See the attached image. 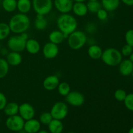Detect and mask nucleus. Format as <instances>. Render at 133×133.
<instances>
[{"mask_svg":"<svg viewBox=\"0 0 133 133\" xmlns=\"http://www.w3.org/2000/svg\"><path fill=\"white\" fill-rule=\"evenodd\" d=\"M6 61L11 66H18L22 63V57L19 52L10 51L6 55Z\"/></svg>","mask_w":133,"mask_h":133,"instance_id":"2eb2a0df","label":"nucleus"},{"mask_svg":"<svg viewBox=\"0 0 133 133\" xmlns=\"http://www.w3.org/2000/svg\"><path fill=\"white\" fill-rule=\"evenodd\" d=\"M74 2H84L87 0H72Z\"/></svg>","mask_w":133,"mask_h":133,"instance_id":"a19ab883","label":"nucleus"},{"mask_svg":"<svg viewBox=\"0 0 133 133\" xmlns=\"http://www.w3.org/2000/svg\"><path fill=\"white\" fill-rule=\"evenodd\" d=\"M25 120L19 115L8 116L5 122L6 128L11 131L14 132H20L23 129Z\"/></svg>","mask_w":133,"mask_h":133,"instance_id":"6e6552de","label":"nucleus"},{"mask_svg":"<svg viewBox=\"0 0 133 133\" xmlns=\"http://www.w3.org/2000/svg\"><path fill=\"white\" fill-rule=\"evenodd\" d=\"M37 133H49L47 131L45 130H40Z\"/></svg>","mask_w":133,"mask_h":133,"instance_id":"ea45409f","label":"nucleus"},{"mask_svg":"<svg viewBox=\"0 0 133 133\" xmlns=\"http://www.w3.org/2000/svg\"><path fill=\"white\" fill-rule=\"evenodd\" d=\"M101 6L108 12H112L118 9L120 0H101Z\"/></svg>","mask_w":133,"mask_h":133,"instance_id":"5701e85b","label":"nucleus"},{"mask_svg":"<svg viewBox=\"0 0 133 133\" xmlns=\"http://www.w3.org/2000/svg\"><path fill=\"white\" fill-rule=\"evenodd\" d=\"M41 128V123L38 119L32 118L25 121L23 131L26 133H37Z\"/></svg>","mask_w":133,"mask_h":133,"instance_id":"4468645a","label":"nucleus"},{"mask_svg":"<svg viewBox=\"0 0 133 133\" xmlns=\"http://www.w3.org/2000/svg\"><path fill=\"white\" fill-rule=\"evenodd\" d=\"M59 53V48L58 45L53 43L47 42L42 48V54L44 58L47 59H53L56 58Z\"/></svg>","mask_w":133,"mask_h":133,"instance_id":"9d476101","label":"nucleus"},{"mask_svg":"<svg viewBox=\"0 0 133 133\" xmlns=\"http://www.w3.org/2000/svg\"><path fill=\"white\" fill-rule=\"evenodd\" d=\"M41 47L38 40L34 38H29L26 42L25 50L31 55H36L40 52Z\"/></svg>","mask_w":133,"mask_h":133,"instance_id":"f3484780","label":"nucleus"},{"mask_svg":"<svg viewBox=\"0 0 133 133\" xmlns=\"http://www.w3.org/2000/svg\"><path fill=\"white\" fill-rule=\"evenodd\" d=\"M66 133H76V132H66Z\"/></svg>","mask_w":133,"mask_h":133,"instance_id":"c03bdc74","label":"nucleus"},{"mask_svg":"<svg viewBox=\"0 0 133 133\" xmlns=\"http://www.w3.org/2000/svg\"><path fill=\"white\" fill-rule=\"evenodd\" d=\"M103 63L109 66H117L123 60V56L120 51L114 48H109L103 51L101 57Z\"/></svg>","mask_w":133,"mask_h":133,"instance_id":"7ed1b4c3","label":"nucleus"},{"mask_svg":"<svg viewBox=\"0 0 133 133\" xmlns=\"http://www.w3.org/2000/svg\"><path fill=\"white\" fill-rule=\"evenodd\" d=\"M32 9V1L31 0H18L17 10L19 13L25 14L29 12Z\"/></svg>","mask_w":133,"mask_h":133,"instance_id":"aec40b11","label":"nucleus"},{"mask_svg":"<svg viewBox=\"0 0 133 133\" xmlns=\"http://www.w3.org/2000/svg\"><path fill=\"white\" fill-rule=\"evenodd\" d=\"M102 53V49L97 44H91L88 49V56L92 59H101Z\"/></svg>","mask_w":133,"mask_h":133,"instance_id":"412c9836","label":"nucleus"},{"mask_svg":"<svg viewBox=\"0 0 133 133\" xmlns=\"http://www.w3.org/2000/svg\"><path fill=\"white\" fill-rule=\"evenodd\" d=\"M74 1L72 0H54L53 6L61 14L70 13L72 10Z\"/></svg>","mask_w":133,"mask_h":133,"instance_id":"f8f14e48","label":"nucleus"},{"mask_svg":"<svg viewBox=\"0 0 133 133\" xmlns=\"http://www.w3.org/2000/svg\"><path fill=\"white\" fill-rule=\"evenodd\" d=\"M120 1L127 6H133V0H120Z\"/></svg>","mask_w":133,"mask_h":133,"instance_id":"4c0bfd02","label":"nucleus"},{"mask_svg":"<svg viewBox=\"0 0 133 133\" xmlns=\"http://www.w3.org/2000/svg\"><path fill=\"white\" fill-rule=\"evenodd\" d=\"M3 110L4 111L5 115L7 116L16 115L18 114L19 112V105L15 102H7Z\"/></svg>","mask_w":133,"mask_h":133,"instance_id":"b1692460","label":"nucleus"},{"mask_svg":"<svg viewBox=\"0 0 133 133\" xmlns=\"http://www.w3.org/2000/svg\"><path fill=\"white\" fill-rule=\"evenodd\" d=\"M50 113L53 119L63 120L68 114L67 103L63 101H57L52 106Z\"/></svg>","mask_w":133,"mask_h":133,"instance_id":"0eeeda50","label":"nucleus"},{"mask_svg":"<svg viewBox=\"0 0 133 133\" xmlns=\"http://www.w3.org/2000/svg\"><path fill=\"white\" fill-rule=\"evenodd\" d=\"M129 59L130 61H131V62H132V63H133V52H132V53H131V55L129 56Z\"/></svg>","mask_w":133,"mask_h":133,"instance_id":"58836bf2","label":"nucleus"},{"mask_svg":"<svg viewBox=\"0 0 133 133\" xmlns=\"http://www.w3.org/2000/svg\"><path fill=\"white\" fill-rule=\"evenodd\" d=\"M87 9H88V12L91 13H95L96 14L97 12L100 9L102 8L101 6V3L99 2L98 1H88V2L87 4Z\"/></svg>","mask_w":133,"mask_h":133,"instance_id":"c756f323","label":"nucleus"},{"mask_svg":"<svg viewBox=\"0 0 133 133\" xmlns=\"http://www.w3.org/2000/svg\"><path fill=\"white\" fill-rule=\"evenodd\" d=\"M128 133H133V127H132V128L130 129Z\"/></svg>","mask_w":133,"mask_h":133,"instance_id":"79ce46f5","label":"nucleus"},{"mask_svg":"<svg viewBox=\"0 0 133 133\" xmlns=\"http://www.w3.org/2000/svg\"><path fill=\"white\" fill-rule=\"evenodd\" d=\"M18 114L25 121L29 120L35 118V109L31 104L28 103H23L19 105Z\"/></svg>","mask_w":133,"mask_h":133,"instance_id":"9b49d317","label":"nucleus"},{"mask_svg":"<svg viewBox=\"0 0 133 133\" xmlns=\"http://www.w3.org/2000/svg\"><path fill=\"white\" fill-rule=\"evenodd\" d=\"M60 83L59 78L55 75H51L46 77L42 83L43 87L48 91H53L57 89Z\"/></svg>","mask_w":133,"mask_h":133,"instance_id":"ddd939ff","label":"nucleus"},{"mask_svg":"<svg viewBox=\"0 0 133 133\" xmlns=\"http://www.w3.org/2000/svg\"><path fill=\"white\" fill-rule=\"evenodd\" d=\"M53 119V118L50 112H44L40 115L39 122H40L41 124L48 125V124L51 122Z\"/></svg>","mask_w":133,"mask_h":133,"instance_id":"7c9ffc66","label":"nucleus"},{"mask_svg":"<svg viewBox=\"0 0 133 133\" xmlns=\"http://www.w3.org/2000/svg\"><path fill=\"white\" fill-rule=\"evenodd\" d=\"M131 75H132V78H133V71H132V74H131Z\"/></svg>","mask_w":133,"mask_h":133,"instance_id":"a18cd8bd","label":"nucleus"},{"mask_svg":"<svg viewBox=\"0 0 133 133\" xmlns=\"http://www.w3.org/2000/svg\"><path fill=\"white\" fill-rule=\"evenodd\" d=\"M58 29L61 31L66 38L69 35L77 30L78 27L77 20L70 13L62 14L57 19Z\"/></svg>","mask_w":133,"mask_h":133,"instance_id":"f03ea898","label":"nucleus"},{"mask_svg":"<svg viewBox=\"0 0 133 133\" xmlns=\"http://www.w3.org/2000/svg\"><path fill=\"white\" fill-rule=\"evenodd\" d=\"M48 130L51 133H62L64 130V125L62 120L53 119L48 124Z\"/></svg>","mask_w":133,"mask_h":133,"instance_id":"4be33fe9","label":"nucleus"},{"mask_svg":"<svg viewBox=\"0 0 133 133\" xmlns=\"http://www.w3.org/2000/svg\"><path fill=\"white\" fill-rule=\"evenodd\" d=\"M28 39V34L26 32L10 36L6 43L8 48L11 51L21 53L25 49L26 42Z\"/></svg>","mask_w":133,"mask_h":133,"instance_id":"20e7f679","label":"nucleus"},{"mask_svg":"<svg viewBox=\"0 0 133 133\" xmlns=\"http://www.w3.org/2000/svg\"><path fill=\"white\" fill-rule=\"evenodd\" d=\"M72 11L75 16L79 17L85 16L88 12L87 4L84 3V2L74 3Z\"/></svg>","mask_w":133,"mask_h":133,"instance_id":"a211bd4d","label":"nucleus"},{"mask_svg":"<svg viewBox=\"0 0 133 133\" xmlns=\"http://www.w3.org/2000/svg\"><path fill=\"white\" fill-rule=\"evenodd\" d=\"M57 90L58 94L61 96L66 97L70 92H71V88H70V84L66 82H61L59 83L58 87H57Z\"/></svg>","mask_w":133,"mask_h":133,"instance_id":"c85d7f7f","label":"nucleus"},{"mask_svg":"<svg viewBox=\"0 0 133 133\" xmlns=\"http://www.w3.org/2000/svg\"><path fill=\"white\" fill-rule=\"evenodd\" d=\"M123 103L126 109L130 111L133 112V93L127 94Z\"/></svg>","mask_w":133,"mask_h":133,"instance_id":"2f4dec72","label":"nucleus"},{"mask_svg":"<svg viewBox=\"0 0 133 133\" xmlns=\"http://www.w3.org/2000/svg\"><path fill=\"white\" fill-rule=\"evenodd\" d=\"M90 1H98V0H88Z\"/></svg>","mask_w":133,"mask_h":133,"instance_id":"37998d69","label":"nucleus"},{"mask_svg":"<svg viewBox=\"0 0 133 133\" xmlns=\"http://www.w3.org/2000/svg\"><path fill=\"white\" fill-rule=\"evenodd\" d=\"M7 103V99L3 93L0 92V110H3Z\"/></svg>","mask_w":133,"mask_h":133,"instance_id":"e433bc0d","label":"nucleus"},{"mask_svg":"<svg viewBox=\"0 0 133 133\" xmlns=\"http://www.w3.org/2000/svg\"><path fill=\"white\" fill-rule=\"evenodd\" d=\"M65 97L67 104L75 107L82 106L85 101L84 95L80 92L75 90L71 91Z\"/></svg>","mask_w":133,"mask_h":133,"instance_id":"1a4fd4ad","label":"nucleus"},{"mask_svg":"<svg viewBox=\"0 0 133 133\" xmlns=\"http://www.w3.org/2000/svg\"><path fill=\"white\" fill-rule=\"evenodd\" d=\"M68 45L73 50H79L84 46L88 42V38L85 32L75 30L66 38Z\"/></svg>","mask_w":133,"mask_h":133,"instance_id":"39448f33","label":"nucleus"},{"mask_svg":"<svg viewBox=\"0 0 133 133\" xmlns=\"http://www.w3.org/2000/svg\"><path fill=\"white\" fill-rule=\"evenodd\" d=\"M10 27L8 23L1 22L0 23V41L5 40L10 35Z\"/></svg>","mask_w":133,"mask_h":133,"instance_id":"bb28decb","label":"nucleus"},{"mask_svg":"<svg viewBox=\"0 0 133 133\" xmlns=\"http://www.w3.org/2000/svg\"><path fill=\"white\" fill-rule=\"evenodd\" d=\"M109 12L107 11L105 9H104L103 8H101L96 13V15H97V18H98L99 20L101 21H105L109 17V14H108Z\"/></svg>","mask_w":133,"mask_h":133,"instance_id":"f704fd0d","label":"nucleus"},{"mask_svg":"<svg viewBox=\"0 0 133 133\" xmlns=\"http://www.w3.org/2000/svg\"><path fill=\"white\" fill-rule=\"evenodd\" d=\"M2 7L6 12H13L17 9V0H3Z\"/></svg>","mask_w":133,"mask_h":133,"instance_id":"a878e982","label":"nucleus"},{"mask_svg":"<svg viewBox=\"0 0 133 133\" xmlns=\"http://www.w3.org/2000/svg\"><path fill=\"white\" fill-rule=\"evenodd\" d=\"M120 52L122 53V56H124V57H129L131 53L133 52V47L126 44L125 45H124L122 47Z\"/></svg>","mask_w":133,"mask_h":133,"instance_id":"72a5a7b5","label":"nucleus"},{"mask_svg":"<svg viewBox=\"0 0 133 133\" xmlns=\"http://www.w3.org/2000/svg\"><path fill=\"white\" fill-rule=\"evenodd\" d=\"M48 38L50 42L53 43L55 44H61V43L64 41L66 37L65 35L59 30H54L49 33Z\"/></svg>","mask_w":133,"mask_h":133,"instance_id":"6ab92c4d","label":"nucleus"},{"mask_svg":"<svg viewBox=\"0 0 133 133\" xmlns=\"http://www.w3.org/2000/svg\"><path fill=\"white\" fill-rule=\"evenodd\" d=\"M8 24L12 32L19 35L27 32L31 25V20L27 14L19 12L10 18Z\"/></svg>","mask_w":133,"mask_h":133,"instance_id":"f257e3e1","label":"nucleus"},{"mask_svg":"<svg viewBox=\"0 0 133 133\" xmlns=\"http://www.w3.org/2000/svg\"><path fill=\"white\" fill-rule=\"evenodd\" d=\"M127 93L123 89H118L114 92V97L118 101H123L127 96Z\"/></svg>","mask_w":133,"mask_h":133,"instance_id":"473e14b6","label":"nucleus"},{"mask_svg":"<svg viewBox=\"0 0 133 133\" xmlns=\"http://www.w3.org/2000/svg\"><path fill=\"white\" fill-rule=\"evenodd\" d=\"M119 71L123 76H129L131 75L133 71V63L129 59L122 60L119 63Z\"/></svg>","mask_w":133,"mask_h":133,"instance_id":"dca6fc26","label":"nucleus"},{"mask_svg":"<svg viewBox=\"0 0 133 133\" xmlns=\"http://www.w3.org/2000/svg\"><path fill=\"white\" fill-rule=\"evenodd\" d=\"M9 64L6 59L0 57V79L5 77L9 71Z\"/></svg>","mask_w":133,"mask_h":133,"instance_id":"cd10ccee","label":"nucleus"},{"mask_svg":"<svg viewBox=\"0 0 133 133\" xmlns=\"http://www.w3.org/2000/svg\"><path fill=\"white\" fill-rule=\"evenodd\" d=\"M53 7V0H32V8L36 14L45 16Z\"/></svg>","mask_w":133,"mask_h":133,"instance_id":"423d86ee","label":"nucleus"},{"mask_svg":"<svg viewBox=\"0 0 133 133\" xmlns=\"http://www.w3.org/2000/svg\"><path fill=\"white\" fill-rule=\"evenodd\" d=\"M125 39L127 44L133 47V29H129L126 32Z\"/></svg>","mask_w":133,"mask_h":133,"instance_id":"c9c22d12","label":"nucleus"},{"mask_svg":"<svg viewBox=\"0 0 133 133\" xmlns=\"http://www.w3.org/2000/svg\"><path fill=\"white\" fill-rule=\"evenodd\" d=\"M48 20L45 16L36 14L35 20V27L38 31H44L48 27Z\"/></svg>","mask_w":133,"mask_h":133,"instance_id":"393cba45","label":"nucleus"}]
</instances>
